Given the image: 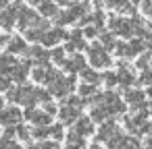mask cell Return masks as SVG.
I'll return each mask as SVG.
<instances>
[{
  "instance_id": "cell-11",
  "label": "cell",
  "mask_w": 152,
  "mask_h": 149,
  "mask_svg": "<svg viewBox=\"0 0 152 149\" xmlns=\"http://www.w3.org/2000/svg\"><path fill=\"white\" fill-rule=\"evenodd\" d=\"M146 48V42L142 37H131V42L127 44V58H133L137 54H142Z\"/></svg>"
},
{
  "instance_id": "cell-23",
  "label": "cell",
  "mask_w": 152,
  "mask_h": 149,
  "mask_svg": "<svg viewBox=\"0 0 152 149\" xmlns=\"http://www.w3.org/2000/svg\"><path fill=\"white\" fill-rule=\"evenodd\" d=\"M31 137L38 139V141H46V139L50 137V126H36V128L31 130Z\"/></svg>"
},
{
  "instance_id": "cell-39",
  "label": "cell",
  "mask_w": 152,
  "mask_h": 149,
  "mask_svg": "<svg viewBox=\"0 0 152 149\" xmlns=\"http://www.w3.org/2000/svg\"><path fill=\"white\" fill-rule=\"evenodd\" d=\"M123 149H140V141H137V139H129V137H127V141H125Z\"/></svg>"
},
{
  "instance_id": "cell-44",
  "label": "cell",
  "mask_w": 152,
  "mask_h": 149,
  "mask_svg": "<svg viewBox=\"0 0 152 149\" xmlns=\"http://www.w3.org/2000/svg\"><path fill=\"white\" fill-rule=\"evenodd\" d=\"M144 37H146V46H148V48H150V50H152V29H148V31H146V35H144Z\"/></svg>"
},
{
  "instance_id": "cell-49",
  "label": "cell",
  "mask_w": 152,
  "mask_h": 149,
  "mask_svg": "<svg viewBox=\"0 0 152 149\" xmlns=\"http://www.w3.org/2000/svg\"><path fill=\"white\" fill-rule=\"evenodd\" d=\"M148 97H152V87H148Z\"/></svg>"
},
{
  "instance_id": "cell-30",
  "label": "cell",
  "mask_w": 152,
  "mask_h": 149,
  "mask_svg": "<svg viewBox=\"0 0 152 149\" xmlns=\"http://www.w3.org/2000/svg\"><path fill=\"white\" fill-rule=\"evenodd\" d=\"M150 62H152V52H148V54H142V56H140V60L135 62V66H137V68L144 73V71H148V64H150Z\"/></svg>"
},
{
  "instance_id": "cell-13",
  "label": "cell",
  "mask_w": 152,
  "mask_h": 149,
  "mask_svg": "<svg viewBox=\"0 0 152 149\" xmlns=\"http://www.w3.org/2000/svg\"><path fill=\"white\" fill-rule=\"evenodd\" d=\"M125 101L131 104V108L142 106L144 104V91H140V89H127L125 91Z\"/></svg>"
},
{
  "instance_id": "cell-40",
  "label": "cell",
  "mask_w": 152,
  "mask_h": 149,
  "mask_svg": "<svg viewBox=\"0 0 152 149\" xmlns=\"http://www.w3.org/2000/svg\"><path fill=\"white\" fill-rule=\"evenodd\" d=\"M58 110H61V108H56V106H54V104H50V101H48V104H44V112H46V114H50V116L58 114Z\"/></svg>"
},
{
  "instance_id": "cell-17",
  "label": "cell",
  "mask_w": 152,
  "mask_h": 149,
  "mask_svg": "<svg viewBox=\"0 0 152 149\" xmlns=\"http://www.w3.org/2000/svg\"><path fill=\"white\" fill-rule=\"evenodd\" d=\"M110 116V112H108V108L106 106H94L92 108V120L94 122H106V118Z\"/></svg>"
},
{
  "instance_id": "cell-22",
  "label": "cell",
  "mask_w": 152,
  "mask_h": 149,
  "mask_svg": "<svg viewBox=\"0 0 152 149\" xmlns=\"http://www.w3.org/2000/svg\"><path fill=\"white\" fill-rule=\"evenodd\" d=\"M119 79H121V85H123V87H129V85L137 83V79H135V75L131 73V68H129V71H119Z\"/></svg>"
},
{
  "instance_id": "cell-47",
  "label": "cell",
  "mask_w": 152,
  "mask_h": 149,
  "mask_svg": "<svg viewBox=\"0 0 152 149\" xmlns=\"http://www.w3.org/2000/svg\"><path fill=\"white\" fill-rule=\"evenodd\" d=\"M131 4H140V2H144V0H129Z\"/></svg>"
},
{
  "instance_id": "cell-51",
  "label": "cell",
  "mask_w": 152,
  "mask_h": 149,
  "mask_svg": "<svg viewBox=\"0 0 152 149\" xmlns=\"http://www.w3.org/2000/svg\"><path fill=\"white\" fill-rule=\"evenodd\" d=\"M150 108H152V101H150Z\"/></svg>"
},
{
  "instance_id": "cell-42",
  "label": "cell",
  "mask_w": 152,
  "mask_h": 149,
  "mask_svg": "<svg viewBox=\"0 0 152 149\" xmlns=\"http://www.w3.org/2000/svg\"><path fill=\"white\" fill-rule=\"evenodd\" d=\"M38 147L40 149H58V143H54V141H42Z\"/></svg>"
},
{
  "instance_id": "cell-7",
  "label": "cell",
  "mask_w": 152,
  "mask_h": 149,
  "mask_svg": "<svg viewBox=\"0 0 152 149\" xmlns=\"http://www.w3.org/2000/svg\"><path fill=\"white\" fill-rule=\"evenodd\" d=\"M119 132V126L113 122V120H106L102 126H100V130H98V135H96V143L100 141V143H106L110 137H115Z\"/></svg>"
},
{
  "instance_id": "cell-24",
  "label": "cell",
  "mask_w": 152,
  "mask_h": 149,
  "mask_svg": "<svg viewBox=\"0 0 152 149\" xmlns=\"http://www.w3.org/2000/svg\"><path fill=\"white\" fill-rule=\"evenodd\" d=\"M102 81L106 83V87H115L117 83H121V79H119V73H113V71H106V73L102 75Z\"/></svg>"
},
{
  "instance_id": "cell-18",
  "label": "cell",
  "mask_w": 152,
  "mask_h": 149,
  "mask_svg": "<svg viewBox=\"0 0 152 149\" xmlns=\"http://www.w3.org/2000/svg\"><path fill=\"white\" fill-rule=\"evenodd\" d=\"M77 19L73 17V13L71 11H61L56 17H54V23H56V27H63V25H69V23H75Z\"/></svg>"
},
{
  "instance_id": "cell-16",
  "label": "cell",
  "mask_w": 152,
  "mask_h": 149,
  "mask_svg": "<svg viewBox=\"0 0 152 149\" xmlns=\"http://www.w3.org/2000/svg\"><path fill=\"white\" fill-rule=\"evenodd\" d=\"M67 147H71V149H83L86 147V141H83V137L77 130H71L67 135Z\"/></svg>"
},
{
  "instance_id": "cell-35",
  "label": "cell",
  "mask_w": 152,
  "mask_h": 149,
  "mask_svg": "<svg viewBox=\"0 0 152 149\" xmlns=\"http://www.w3.org/2000/svg\"><path fill=\"white\" fill-rule=\"evenodd\" d=\"M115 54H117L119 58H127V44H125V42H117V46H115Z\"/></svg>"
},
{
  "instance_id": "cell-5",
  "label": "cell",
  "mask_w": 152,
  "mask_h": 149,
  "mask_svg": "<svg viewBox=\"0 0 152 149\" xmlns=\"http://www.w3.org/2000/svg\"><path fill=\"white\" fill-rule=\"evenodd\" d=\"M61 40H71V35H69L63 27H52L50 31H46L42 44H44V46H54V44H58Z\"/></svg>"
},
{
  "instance_id": "cell-15",
  "label": "cell",
  "mask_w": 152,
  "mask_h": 149,
  "mask_svg": "<svg viewBox=\"0 0 152 149\" xmlns=\"http://www.w3.org/2000/svg\"><path fill=\"white\" fill-rule=\"evenodd\" d=\"M25 54L29 56V60H31V62H38V60H42V58H52V56H50V52H46L42 46H31Z\"/></svg>"
},
{
  "instance_id": "cell-4",
  "label": "cell",
  "mask_w": 152,
  "mask_h": 149,
  "mask_svg": "<svg viewBox=\"0 0 152 149\" xmlns=\"http://www.w3.org/2000/svg\"><path fill=\"white\" fill-rule=\"evenodd\" d=\"M21 118H23V114L17 108H4L0 112V124H4V126H19Z\"/></svg>"
},
{
  "instance_id": "cell-38",
  "label": "cell",
  "mask_w": 152,
  "mask_h": 149,
  "mask_svg": "<svg viewBox=\"0 0 152 149\" xmlns=\"http://www.w3.org/2000/svg\"><path fill=\"white\" fill-rule=\"evenodd\" d=\"M17 137H19V139H23V141H27V139L31 137V132H29V128H27V126L19 124V126H17Z\"/></svg>"
},
{
  "instance_id": "cell-1",
  "label": "cell",
  "mask_w": 152,
  "mask_h": 149,
  "mask_svg": "<svg viewBox=\"0 0 152 149\" xmlns=\"http://www.w3.org/2000/svg\"><path fill=\"white\" fill-rule=\"evenodd\" d=\"M88 60H90L92 68H110V64H113L108 52H106L104 46H100L98 42H94V44L88 48Z\"/></svg>"
},
{
  "instance_id": "cell-48",
  "label": "cell",
  "mask_w": 152,
  "mask_h": 149,
  "mask_svg": "<svg viewBox=\"0 0 152 149\" xmlns=\"http://www.w3.org/2000/svg\"><path fill=\"white\" fill-rule=\"evenodd\" d=\"M90 149H102V147H100V145H98V143H94V145H92V147H90Z\"/></svg>"
},
{
  "instance_id": "cell-37",
  "label": "cell",
  "mask_w": 152,
  "mask_h": 149,
  "mask_svg": "<svg viewBox=\"0 0 152 149\" xmlns=\"http://www.w3.org/2000/svg\"><path fill=\"white\" fill-rule=\"evenodd\" d=\"M69 35H71V42H75V44H77V42H83V29H81V27H75Z\"/></svg>"
},
{
  "instance_id": "cell-14",
  "label": "cell",
  "mask_w": 152,
  "mask_h": 149,
  "mask_svg": "<svg viewBox=\"0 0 152 149\" xmlns=\"http://www.w3.org/2000/svg\"><path fill=\"white\" fill-rule=\"evenodd\" d=\"M9 54H21V52H27V46H25V40L23 37H19V35H15V37H11V42H9Z\"/></svg>"
},
{
  "instance_id": "cell-12",
  "label": "cell",
  "mask_w": 152,
  "mask_h": 149,
  "mask_svg": "<svg viewBox=\"0 0 152 149\" xmlns=\"http://www.w3.org/2000/svg\"><path fill=\"white\" fill-rule=\"evenodd\" d=\"M79 75H81L83 83H90V85H98V83L102 81V75H100L96 68H90V66H86Z\"/></svg>"
},
{
  "instance_id": "cell-6",
  "label": "cell",
  "mask_w": 152,
  "mask_h": 149,
  "mask_svg": "<svg viewBox=\"0 0 152 149\" xmlns=\"http://www.w3.org/2000/svg\"><path fill=\"white\" fill-rule=\"evenodd\" d=\"M31 64H34L31 60H27V62H19V64L11 71V79H13L15 83L23 85L25 79H27V75H29V66H31Z\"/></svg>"
},
{
  "instance_id": "cell-21",
  "label": "cell",
  "mask_w": 152,
  "mask_h": 149,
  "mask_svg": "<svg viewBox=\"0 0 152 149\" xmlns=\"http://www.w3.org/2000/svg\"><path fill=\"white\" fill-rule=\"evenodd\" d=\"M88 9H90V6H88V2H75V4H71V9H69V11L73 13V17H75V19H81V17H86V15H88Z\"/></svg>"
},
{
  "instance_id": "cell-2",
  "label": "cell",
  "mask_w": 152,
  "mask_h": 149,
  "mask_svg": "<svg viewBox=\"0 0 152 149\" xmlns=\"http://www.w3.org/2000/svg\"><path fill=\"white\" fill-rule=\"evenodd\" d=\"M42 15H38L36 11H31V9H23L21 11V15H19V19H17V25H19V29L21 31H27V29H34V27H40L42 25Z\"/></svg>"
},
{
  "instance_id": "cell-50",
  "label": "cell",
  "mask_w": 152,
  "mask_h": 149,
  "mask_svg": "<svg viewBox=\"0 0 152 149\" xmlns=\"http://www.w3.org/2000/svg\"><path fill=\"white\" fill-rule=\"evenodd\" d=\"M2 110H4V108H2V99H0V112H2Z\"/></svg>"
},
{
  "instance_id": "cell-3",
  "label": "cell",
  "mask_w": 152,
  "mask_h": 149,
  "mask_svg": "<svg viewBox=\"0 0 152 149\" xmlns=\"http://www.w3.org/2000/svg\"><path fill=\"white\" fill-rule=\"evenodd\" d=\"M31 124H36V126H48L50 124V114H46L44 110H36V108H27L25 110V114H23Z\"/></svg>"
},
{
  "instance_id": "cell-41",
  "label": "cell",
  "mask_w": 152,
  "mask_h": 149,
  "mask_svg": "<svg viewBox=\"0 0 152 149\" xmlns=\"http://www.w3.org/2000/svg\"><path fill=\"white\" fill-rule=\"evenodd\" d=\"M11 89V77H0V91Z\"/></svg>"
},
{
  "instance_id": "cell-36",
  "label": "cell",
  "mask_w": 152,
  "mask_h": 149,
  "mask_svg": "<svg viewBox=\"0 0 152 149\" xmlns=\"http://www.w3.org/2000/svg\"><path fill=\"white\" fill-rule=\"evenodd\" d=\"M0 149H21V147H19L13 139H4V137H2V139H0Z\"/></svg>"
},
{
  "instance_id": "cell-19",
  "label": "cell",
  "mask_w": 152,
  "mask_h": 149,
  "mask_svg": "<svg viewBox=\"0 0 152 149\" xmlns=\"http://www.w3.org/2000/svg\"><path fill=\"white\" fill-rule=\"evenodd\" d=\"M100 44L104 46V50L108 52V50H115V46H117V42H115V33L113 31H102L100 33Z\"/></svg>"
},
{
  "instance_id": "cell-28",
  "label": "cell",
  "mask_w": 152,
  "mask_h": 149,
  "mask_svg": "<svg viewBox=\"0 0 152 149\" xmlns=\"http://www.w3.org/2000/svg\"><path fill=\"white\" fill-rule=\"evenodd\" d=\"M31 79H34L36 83H44V81H46V68L34 66V68H31Z\"/></svg>"
},
{
  "instance_id": "cell-31",
  "label": "cell",
  "mask_w": 152,
  "mask_h": 149,
  "mask_svg": "<svg viewBox=\"0 0 152 149\" xmlns=\"http://www.w3.org/2000/svg\"><path fill=\"white\" fill-rule=\"evenodd\" d=\"M36 99H38V101L48 104V101L52 99V93H50L48 89H40V87H38V89H36Z\"/></svg>"
},
{
  "instance_id": "cell-32",
  "label": "cell",
  "mask_w": 152,
  "mask_h": 149,
  "mask_svg": "<svg viewBox=\"0 0 152 149\" xmlns=\"http://www.w3.org/2000/svg\"><path fill=\"white\" fill-rule=\"evenodd\" d=\"M137 83H140V85H148V87H152V71H150V68L144 71V73L137 77Z\"/></svg>"
},
{
  "instance_id": "cell-46",
  "label": "cell",
  "mask_w": 152,
  "mask_h": 149,
  "mask_svg": "<svg viewBox=\"0 0 152 149\" xmlns=\"http://www.w3.org/2000/svg\"><path fill=\"white\" fill-rule=\"evenodd\" d=\"M54 4H58V6H69L71 4V0H52Z\"/></svg>"
},
{
  "instance_id": "cell-10",
  "label": "cell",
  "mask_w": 152,
  "mask_h": 149,
  "mask_svg": "<svg viewBox=\"0 0 152 149\" xmlns=\"http://www.w3.org/2000/svg\"><path fill=\"white\" fill-rule=\"evenodd\" d=\"M73 130H77L81 137H88V135L94 132V120L88 118V116H81V118L75 122V128H73Z\"/></svg>"
},
{
  "instance_id": "cell-25",
  "label": "cell",
  "mask_w": 152,
  "mask_h": 149,
  "mask_svg": "<svg viewBox=\"0 0 152 149\" xmlns=\"http://www.w3.org/2000/svg\"><path fill=\"white\" fill-rule=\"evenodd\" d=\"M65 48H54L52 52H50V56H52V60L56 62V64H61V66H65V62H67V58H65Z\"/></svg>"
},
{
  "instance_id": "cell-43",
  "label": "cell",
  "mask_w": 152,
  "mask_h": 149,
  "mask_svg": "<svg viewBox=\"0 0 152 149\" xmlns=\"http://www.w3.org/2000/svg\"><path fill=\"white\" fill-rule=\"evenodd\" d=\"M63 48H65V52H69V54H75V52H77V46H75L73 42H69V44H65Z\"/></svg>"
},
{
  "instance_id": "cell-20",
  "label": "cell",
  "mask_w": 152,
  "mask_h": 149,
  "mask_svg": "<svg viewBox=\"0 0 152 149\" xmlns=\"http://www.w3.org/2000/svg\"><path fill=\"white\" fill-rule=\"evenodd\" d=\"M61 11H58V4H54V2H44L42 6H40V15L42 17H56Z\"/></svg>"
},
{
  "instance_id": "cell-45",
  "label": "cell",
  "mask_w": 152,
  "mask_h": 149,
  "mask_svg": "<svg viewBox=\"0 0 152 149\" xmlns=\"http://www.w3.org/2000/svg\"><path fill=\"white\" fill-rule=\"evenodd\" d=\"M9 42H11V37H9V35H0V48H4V44L9 46Z\"/></svg>"
},
{
  "instance_id": "cell-9",
  "label": "cell",
  "mask_w": 152,
  "mask_h": 149,
  "mask_svg": "<svg viewBox=\"0 0 152 149\" xmlns=\"http://www.w3.org/2000/svg\"><path fill=\"white\" fill-rule=\"evenodd\" d=\"M79 114H81V112L75 110V108H71V106H61V110H58V118H61L63 124H73V122H77V120L81 118Z\"/></svg>"
},
{
  "instance_id": "cell-53",
  "label": "cell",
  "mask_w": 152,
  "mask_h": 149,
  "mask_svg": "<svg viewBox=\"0 0 152 149\" xmlns=\"http://www.w3.org/2000/svg\"><path fill=\"white\" fill-rule=\"evenodd\" d=\"M15 2H17V0H15Z\"/></svg>"
},
{
  "instance_id": "cell-34",
  "label": "cell",
  "mask_w": 152,
  "mask_h": 149,
  "mask_svg": "<svg viewBox=\"0 0 152 149\" xmlns=\"http://www.w3.org/2000/svg\"><path fill=\"white\" fill-rule=\"evenodd\" d=\"M96 35H100V29H98V27H94V25H88V27H83V37H88V40H94Z\"/></svg>"
},
{
  "instance_id": "cell-27",
  "label": "cell",
  "mask_w": 152,
  "mask_h": 149,
  "mask_svg": "<svg viewBox=\"0 0 152 149\" xmlns=\"http://www.w3.org/2000/svg\"><path fill=\"white\" fill-rule=\"evenodd\" d=\"M104 15H102V11H94L92 13V23H94V27H98L100 29V33L104 31Z\"/></svg>"
},
{
  "instance_id": "cell-52",
  "label": "cell",
  "mask_w": 152,
  "mask_h": 149,
  "mask_svg": "<svg viewBox=\"0 0 152 149\" xmlns=\"http://www.w3.org/2000/svg\"><path fill=\"white\" fill-rule=\"evenodd\" d=\"M67 149H71V147H67Z\"/></svg>"
},
{
  "instance_id": "cell-26",
  "label": "cell",
  "mask_w": 152,
  "mask_h": 149,
  "mask_svg": "<svg viewBox=\"0 0 152 149\" xmlns=\"http://www.w3.org/2000/svg\"><path fill=\"white\" fill-rule=\"evenodd\" d=\"M77 91H79V95H81V97H88V99L96 95V87H94V85H90V83H81Z\"/></svg>"
},
{
  "instance_id": "cell-33",
  "label": "cell",
  "mask_w": 152,
  "mask_h": 149,
  "mask_svg": "<svg viewBox=\"0 0 152 149\" xmlns=\"http://www.w3.org/2000/svg\"><path fill=\"white\" fill-rule=\"evenodd\" d=\"M50 137L56 139V141H61V139L65 137V132H63V124H52V126H50Z\"/></svg>"
},
{
  "instance_id": "cell-8",
  "label": "cell",
  "mask_w": 152,
  "mask_h": 149,
  "mask_svg": "<svg viewBox=\"0 0 152 149\" xmlns=\"http://www.w3.org/2000/svg\"><path fill=\"white\" fill-rule=\"evenodd\" d=\"M86 68V58L81 56V54H73L67 62H65V71L69 73V75H75V73H81Z\"/></svg>"
},
{
  "instance_id": "cell-29",
  "label": "cell",
  "mask_w": 152,
  "mask_h": 149,
  "mask_svg": "<svg viewBox=\"0 0 152 149\" xmlns=\"http://www.w3.org/2000/svg\"><path fill=\"white\" fill-rule=\"evenodd\" d=\"M7 99L9 101H15V104H21V85L19 87H11L7 91Z\"/></svg>"
}]
</instances>
